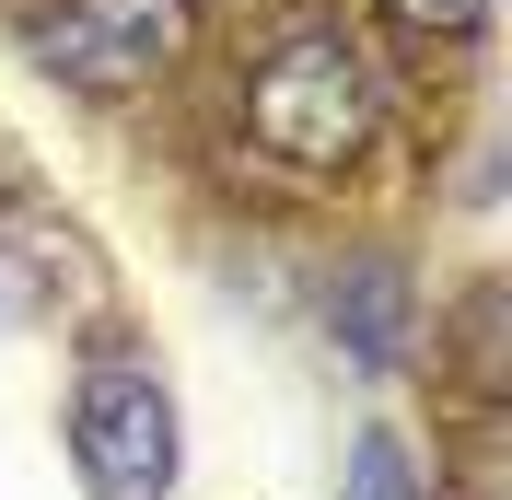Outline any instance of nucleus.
I'll return each instance as SVG.
<instances>
[{"instance_id":"nucleus-3","label":"nucleus","mask_w":512,"mask_h":500,"mask_svg":"<svg viewBox=\"0 0 512 500\" xmlns=\"http://www.w3.org/2000/svg\"><path fill=\"white\" fill-rule=\"evenodd\" d=\"M175 47H187V0H59L35 24V59L70 94H140Z\"/></svg>"},{"instance_id":"nucleus-2","label":"nucleus","mask_w":512,"mask_h":500,"mask_svg":"<svg viewBox=\"0 0 512 500\" xmlns=\"http://www.w3.org/2000/svg\"><path fill=\"white\" fill-rule=\"evenodd\" d=\"M70 454L94 477V500H163L175 489V396L140 361H94L70 396Z\"/></svg>"},{"instance_id":"nucleus-1","label":"nucleus","mask_w":512,"mask_h":500,"mask_svg":"<svg viewBox=\"0 0 512 500\" xmlns=\"http://www.w3.org/2000/svg\"><path fill=\"white\" fill-rule=\"evenodd\" d=\"M256 140L291 163H350L361 152V128H373V70H361L350 24H303L268 47V70H256V94H245Z\"/></svg>"},{"instance_id":"nucleus-5","label":"nucleus","mask_w":512,"mask_h":500,"mask_svg":"<svg viewBox=\"0 0 512 500\" xmlns=\"http://www.w3.org/2000/svg\"><path fill=\"white\" fill-rule=\"evenodd\" d=\"M350 500H431V489L408 477V454H396L384 431H361L350 442Z\"/></svg>"},{"instance_id":"nucleus-4","label":"nucleus","mask_w":512,"mask_h":500,"mask_svg":"<svg viewBox=\"0 0 512 500\" xmlns=\"http://www.w3.org/2000/svg\"><path fill=\"white\" fill-rule=\"evenodd\" d=\"M326 314H338V338H350V361H373V373L396 361V349H408V280H396L384 256H361L350 280H338V303H326Z\"/></svg>"},{"instance_id":"nucleus-6","label":"nucleus","mask_w":512,"mask_h":500,"mask_svg":"<svg viewBox=\"0 0 512 500\" xmlns=\"http://www.w3.org/2000/svg\"><path fill=\"white\" fill-rule=\"evenodd\" d=\"M396 24H419V35H478L489 0H396Z\"/></svg>"}]
</instances>
